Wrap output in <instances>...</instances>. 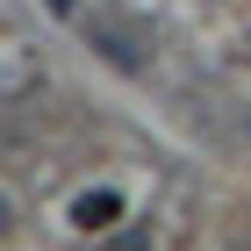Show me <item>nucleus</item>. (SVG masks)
<instances>
[{"label": "nucleus", "mask_w": 251, "mask_h": 251, "mask_svg": "<svg viewBox=\"0 0 251 251\" xmlns=\"http://www.w3.org/2000/svg\"><path fill=\"white\" fill-rule=\"evenodd\" d=\"M86 43H94L115 72H151V58H158V36L144 22H129V15H94L86 22Z\"/></svg>", "instance_id": "nucleus-1"}, {"label": "nucleus", "mask_w": 251, "mask_h": 251, "mask_svg": "<svg viewBox=\"0 0 251 251\" xmlns=\"http://www.w3.org/2000/svg\"><path fill=\"white\" fill-rule=\"evenodd\" d=\"M115 215H122L115 187H94V194H79V201H72V223H79V230H115Z\"/></svg>", "instance_id": "nucleus-2"}, {"label": "nucleus", "mask_w": 251, "mask_h": 251, "mask_svg": "<svg viewBox=\"0 0 251 251\" xmlns=\"http://www.w3.org/2000/svg\"><path fill=\"white\" fill-rule=\"evenodd\" d=\"M108 251H151V237H144V230H122V237H108Z\"/></svg>", "instance_id": "nucleus-3"}, {"label": "nucleus", "mask_w": 251, "mask_h": 251, "mask_svg": "<svg viewBox=\"0 0 251 251\" xmlns=\"http://www.w3.org/2000/svg\"><path fill=\"white\" fill-rule=\"evenodd\" d=\"M43 7H50V15H79V0H43Z\"/></svg>", "instance_id": "nucleus-4"}, {"label": "nucleus", "mask_w": 251, "mask_h": 251, "mask_svg": "<svg viewBox=\"0 0 251 251\" xmlns=\"http://www.w3.org/2000/svg\"><path fill=\"white\" fill-rule=\"evenodd\" d=\"M7 223H15V208H7V194H0V237H7Z\"/></svg>", "instance_id": "nucleus-5"}]
</instances>
